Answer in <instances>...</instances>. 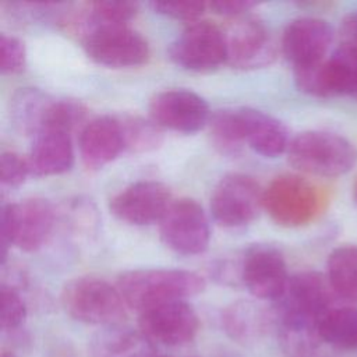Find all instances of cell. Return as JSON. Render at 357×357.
Segmentation results:
<instances>
[{"label": "cell", "instance_id": "obj_1", "mask_svg": "<svg viewBox=\"0 0 357 357\" xmlns=\"http://www.w3.org/2000/svg\"><path fill=\"white\" fill-rule=\"evenodd\" d=\"M333 289L318 272H300L289 279L284 293L275 301V322L284 342L307 346L318 336V328L331 310ZM319 337V336H318Z\"/></svg>", "mask_w": 357, "mask_h": 357}, {"label": "cell", "instance_id": "obj_2", "mask_svg": "<svg viewBox=\"0 0 357 357\" xmlns=\"http://www.w3.org/2000/svg\"><path fill=\"white\" fill-rule=\"evenodd\" d=\"M116 287L124 303L141 312L199 294L205 289V280L198 273L184 269H135L121 273Z\"/></svg>", "mask_w": 357, "mask_h": 357}, {"label": "cell", "instance_id": "obj_3", "mask_svg": "<svg viewBox=\"0 0 357 357\" xmlns=\"http://www.w3.org/2000/svg\"><path fill=\"white\" fill-rule=\"evenodd\" d=\"M289 162L297 170L321 177H336L357 163L356 146L342 135L328 131H305L290 141Z\"/></svg>", "mask_w": 357, "mask_h": 357}, {"label": "cell", "instance_id": "obj_4", "mask_svg": "<svg viewBox=\"0 0 357 357\" xmlns=\"http://www.w3.org/2000/svg\"><path fill=\"white\" fill-rule=\"evenodd\" d=\"M61 304L74 319L91 325H114L126 317V303L117 287L95 276L70 280L61 290Z\"/></svg>", "mask_w": 357, "mask_h": 357}, {"label": "cell", "instance_id": "obj_5", "mask_svg": "<svg viewBox=\"0 0 357 357\" xmlns=\"http://www.w3.org/2000/svg\"><path fill=\"white\" fill-rule=\"evenodd\" d=\"M56 212L47 199L29 198L1 208V262L4 265L8 247L36 251L49 238Z\"/></svg>", "mask_w": 357, "mask_h": 357}, {"label": "cell", "instance_id": "obj_6", "mask_svg": "<svg viewBox=\"0 0 357 357\" xmlns=\"http://www.w3.org/2000/svg\"><path fill=\"white\" fill-rule=\"evenodd\" d=\"M322 201L318 187L297 174H280L264 190L265 211L284 227H300L314 220Z\"/></svg>", "mask_w": 357, "mask_h": 357}, {"label": "cell", "instance_id": "obj_7", "mask_svg": "<svg viewBox=\"0 0 357 357\" xmlns=\"http://www.w3.org/2000/svg\"><path fill=\"white\" fill-rule=\"evenodd\" d=\"M297 88L315 98H357V47L343 43L331 57L294 68Z\"/></svg>", "mask_w": 357, "mask_h": 357}, {"label": "cell", "instance_id": "obj_8", "mask_svg": "<svg viewBox=\"0 0 357 357\" xmlns=\"http://www.w3.org/2000/svg\"><path fill=\"white\" fill-rule=\"evenodd\" d=\"M264 208V191L250 176L230 173L219 180L211 195V213L218 225L238 229L250 225Z\"/></svg>", "mask_w": 357, "mask_h": 357}, {"label": "cell", "instance_id": "obj_9", "mask_svg": "<svg viewBox=\"0 0 357 357\" xmlns=\"http://www.w3.org/2000/svg\"><path fill=\"white\" fill-rule=\"evenodd\" d=\"M169 56L184 70L197 73L216 70L227 61L225 31L209 21L191 22L170 45Z\"/></svg>", "mask_w": 357, "mask_h": 357}, {"label": "cell", "instance_id": "obj_10", "mask_svg": "<svg viewBox=\"0 0 357 357\" xmlns=\"http://www.w3.org/2000/svg\"><path fill=\"white\" fill-rule=\"evenodd\" d=\"M159 234L166 247L188 257L202 254L211 238L209 222L202 206L190 198L172 202L159 222Z\"/></svg>", "mask_w": 357, "mask_h": 357}, {"label": "cell", "instance_id": "obj_11", "mask_svg": "<svg viewBox=\"0 0 357 357\" xmlns=\"http://www.w3.org/2000/svg\"><path fill=\"white\" fill-rule=\"evenodd\" d=\"M89 59L110 68H128L146 63L149 45L146 39L128 25L102 26L82 39Z\"/></svg>", "mask_w": 357, "mask_h": 357}, {"label": "cell", "instance_id": "obj_12", "mask_svg": "<svg viewBox=\"0 0 357 357\" xmlns=\"http://www.w3.org/2000/svg\"><path fill=\"white\" fill-rule=\"evenodd\" d=\"M227 63L240 70L271 64L276 56L275 40L268 26L257 17L241 15L225 31Z\"/></svg>", "mask_w": 357, "mask_h": 357}, {"label": "cell", "instance_id": "obj_13", "mask_svg": "<svg viewBox=\"0 0 357 357\" xmlns=\"http://www.w3.org/2000/svg\"><path fill=\"white\" fill-rule=\"evenodd\" d=\"M139 332L148 342L163 346H181L191 342L199 328L195 310L185 301H169L139 314Z\"/></svg>", "mask_w": 357, "mask_h": 357}, {"label": "cell", "instance_id": "obj_14", "mask_svg": "<svg viewBox=\"0 0 357 357\" xmlns=\"http://www.w3.org/2000/svg\"><path fill=\"white\" fill-rule=\"evenodd\" d=\"M149 119L160 128L192 134L209 123L206 100L188 89H166L153 95L148 106Z\"/></svg>", "mask_w": 357, "mask_h": 357}, {"label": "cell", "instance_id": "obj_15", "mask_svg": "<svg viewBox=\"0 0 357 357\" xmlns=\"http://www.w3.org/2000/svg\"><path fill=\"white\" fill-rule=\"evenodd\" d=\"M282 252L268 244H254L241 255V283L259 300L278 301L289 283Z\"/></svg>", "mask_w": 357, "mask_h": 357}, {"label": "cell", "instance_id": "obj_16", "mask_svg": "<svg viewBox=\"0 0 357 357\" xmlns=\"http://www.w3.org/2000/svg\"><path fill=\"white\" fill-rule=\"evenodd\" d=\"M172 202V192L163 183L145 180L132 183L116 194L109 208L119 220L145 226L160 222Z\"/></svg>", "mask_w": 357, "mask_h": 357}, {"label": "cell", "instance_id": "obj_17", "mask_svg": "<svg viewBox=\"0 0 357 357\" xmlns=\"http://www.w3.org/2000/svg\"><path fill=\"white\" fill-rule=\"evenodd\" d=\"M332 26L315 17H300L289 22L282 35V52L294 68L325 59L332 43Z\"/></svg>", "mask_w": 357, "mask_h": 357}, {"label": "cell", "instance_id": "obj_18", "mask_svg": "<svg viewBox=\"0 0 357 357\" xmlns=\"http://www.w3.org/2000/svg\"><path fill=\"white\" fill-rule=\"evenodd\" d=\"M78 148L89 169H99L114 160L126 149L119 117L100 116L86 123L79 132Z\"/></svg>", "mask_w": 357, "mask_h": 357}, {"label": "cell", "instance_id": "obj_19", "mask_svg": "<svg viewBox=\"0 0 357 357\" xmlns=\"http://www.w3.org/2000/svg\"><path fill=\"white\" fill-rule=\"evenodd\" d=\"M244 144L266 158L282 155L290 145L287 128L273 116L251 109L238 107Z\"/></svg>", "mask_w": 357, "mask_h": 357}, {"label": "cell", "instance_id": "obj_20", "mask_svg": "<svg viewBox=\"0 0 357 357\" xmlns=\"http://www.w3.org/2000/svg\"><path fill=\"white\" fill-rule=\"evenodd\" d=\"M26 159L35 176H56L68 172L74 163L70 134L56 130L36 134Z\"/></svg>", "mask_w": 357, "mask_h": 357}, {"label": "cell", "instance_id": "obj_21", "mask_svg": "<svg viewBox=\"0 0 357 357\" xmlns=\"http://www.w3.org/2000/svg\"><path fill=\"white\" fill-rule=\"evenodd\" d=\"M222 322L231 339L248 344L262 339L275 318L252 301H237L225 310Z\"/></svg>", "mask_w": 357, "mask_h": 357}, {"label": "cell", "instance_id": "obj_22", "mask_svg": "<svg viewBox=\"0 0 357 357\" xmlns=\"http://www.w3.org/2000/svg\"><path fill=\"white\" fill-rule=\"evenodd\" d=\"M54 98L39 88H20L11 98L10 112L14 124L32 137L45 128Z\"/></svg>", "mask_w": 357, "mask_h": 357}, {"label": "cell", "instance_id": "obj_23", "mask_svg": "<svg viewBox=\"0 0 357 357\" xmlns=\"http://www.w3.org/2000/svg\"><path fill=\"white\" fill-rule=\"evenodd\" d=\"M326 279L336 294L357 300V244L340 245L329 254Z\"/></svg>", "mask_w": 357, "mask_h": 357}, {"label": "cell", "instance_id": "obj_24", "mask_svg": "<svg viewBox=\"0 0 357 357\" xmlns=\"http://www.w3.org/2000/svg\"><path fill=\"white\" fill-rule=\"evenodd\" d=\"M318 336L328 344L342 350L357 349V308H331L322 318Z\"/></svg>", "mask_w": 357, "mask_h": 357}, {"label": "cell", "instance_id": "obj_25", "mask_svg": "<svg viewBox=\"0 0 357 357\" xmlns=\"http://www.w3.org/2000/svg\"><path fill=\"white\" fill-rule=\"evenodd\" d=\"M209 135L213 146L226 155H236L244 145L238 107L216 110L211 114Z\"/></svg>", "mask_w": 357, "mask_h": 357}, {"label": "cell", "instance_id": "obj_26", "mask_svg": "<svg viewBox=\"0 0 357 357\" xmlns=\"http://www.w3.org/2000/svg\"><path fill=\"white\" fill-rule=\"evenodd\" d=\"M119 120L123 130L124 148L127 151L134 153H142L155 151L162 145V128L151 119L126 114L119 117Z\"/></svg>", "mask_w": 357, "mask_h": 357}, {"label": "cell", "instance_id": "obj_27", "mask_svg": "<svg viewBox=\"0 0 357 357\" xmlns=\"http://www.w3.org/2000/svg\"><path fill=\"white\" fill-rule=\"evenodd\" d=\"M0 300H1V312H0L1 328L4 331L18 329L26 318V305L21 298L20 293L13 286L3 283L0 290Z\"/></svg>", "mask_w": 357, "mask_h": 357}, {"label": "cell", "instance_id": "obj_28", "mask_svg": "<svg viewBox=\"0 0 357 357\" xmlns=\"http://www.w3.org/2000/svg\"><path fill=\"white\" fill-rule=\"evenodd\" d=\"M0 68L3 74H17L25 68L26 52L24 43L11 35H0Z\"/></svg>", "mask_w": 357, "mask_h": 357}, {"label": "cell", "instance_id": "obj_29", "mask_svg": "<svg viewBox=\"0 0 357 357\" xmlns=\"http://www.w3.org/2000/svg\"><path fill=\"white\" fill-rule=\"evenodd\" d=\"M152 8L169 18L185 21L188 24L195 22L202 15L206 4L201 1H155L151 4Z\"/></svg>", "mask_w": 357, "mask_h": 357}, {"label": "cell", "instance_id": "obj_30", "mask_svg": "<svg viewBox=\"0 0 357 357\" xmlns=\"http://www.w3.org/2000/svg\"><path fill=\"white\" fill-rule=\"evenodd\" d=\"M32 174L28 159L22 158L17 152H3L0 156V178L1 183L10 187L22 184L26 177Z\"/></svg>", "mask_w": 357, "mask_h": 357}, {"label": "cell", "instance_id": "obj_31", "mask_svg": "<svg viewBox=\"0 0 357 357\" xmlns=\"http://www.w3.org/2000/svg\"><path fill=\"white\" fill-rule=\"evenodd\" d=\"M211 10H213L216 14L226 15V17H241L250 11L255 3L254 1H243V0H218L208 4Z\"/></svg>", "mask_w": 357, "mask_h": 357}, {"label": "cell", "instance_id": "obj_32", "mask_svg": "<svg viewBox=\"0 0 357 357\" xmlns=\"http://www.w3.org/2000/svg\"><path fill=\"white\" fill-rule=\"evenodd\" d=\"M342 33L346 45L357 47V10L349 13L342 22Z\"/></svg>", "mask_w": 357, "mask_h": 357}, {"label": "cell", "instance_id": "obj_33", "mask_svg": "<svg viewBox=\"0 0 357 357\" xmlns=\"http://www.w3.org/2000/svg\"><path fill=\"white\" fill-rule=\"evenodd\" d=\"M353 198H354V201H356V204H357V180H356L354 187H353Z\"/></svg>", "mask_w": 357, "mask_h": 357}, {"label": "cell", "instance_id": "obj_34", "mask_svg": "<svg viewBox=\"0 0 357 357\" xmlns=\"http://www.w3.org/2000/svg\"><path fill=\"white\" fill-rule=\"evenodd\" d=\"M1 357H15L13 353H8V351H3L1 353Z\"/></svg>", "mask_w": 357, "mask_h": 357}, {"label": "cell", "instance_id": "obj_35", "mask_svg": "<svg viewBox=\"0 0 357 357\" xmlns=\"http://www.w3.org/2000/svg\"><path fill=\"white\" fill-rule=\"evenodd\" d=\"M145 357H156V356H145Z\"/></svg>", "mask_w": 357, "mask_h": 357}]
</instances>
